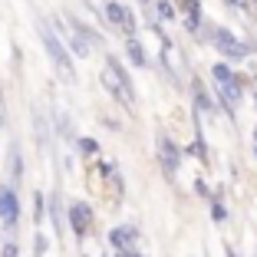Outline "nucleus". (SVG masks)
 <instances>
[{
  "instance_id": "obj_1",
  "label": "nucleus",
  "mask_w": 257,
  "mask_h": 257,
  "mask_svg": "<svg viewBox=\"0 0 257 257\" xmlns=\"http://www.w3.org/2000/svg\"><path fill=\"white\" fill-rule=\"evenodd\" d=\"M40 40H43V46H46V53H50V60H53V66L60 69V76L66 79V83H73V79H76V69H73L69 50L63 46L60 33H53V30H50V27H46L43 20H40Z\"/></svg>"
},
{
  "instance_id": "obj_2",
  "label": "nucleus",
  "mask_w": 257,
  "mask_h": 257,
  "mask_svg": "<svg viewBox=\"0 0 257 257\" xmlns=\"http://www.w3.org/2000/svg\"><path fill=\"white\" fill-rule=\"evenodd\" d=\"M211 43L218 46V53L224 56V60H231V63L247 60V56L257 50L254 43H241V40H237L234 33L227 30V27H211Z\"/></svg>"
},
{
  "instance_id": "obj_3",
  "label": "nucleus",
  "mask_w": 257,
  "mask_h": 257,
  "mask_svg": "<svg viewBox=\"0 0 257 257\" xmlns=\"http://www.w3.org/2000/svg\"><path fill=\"white\" fill-rule=\"evenodd\" d=\"M106 17H109V23L119 27L122 33H128V37L136 33V17H132V10H128V7H122V4L109 0V4H106Z\"/></svg>"
},
{
  "instance_id": "obj_4",
  "label": "nucleus",
  "mask_w": 257,
  "mask_h": 257,
  "mask_svg": "<svg viewBox=\"0 0 257 257\" xmlns=\"http://www.w3.org/2000/svg\"><path fill=\"white\" fill-rule=\"evenodd\" d=\"M159 162H162V168H165L168 175H175V172H178V165H182V149H178L168 136L159 139Z\"/></svg>"
},
{
  "instance_id": "obj_5",
  "label": "nucleus",
  "mask_w": 257,
  "mask_h": 257,
  "mask_svg": "<svg viewBox=\"0 0 257 257\" xmlns=\"http://www.w3.org/2000/svg\"><path fill=\"white\" fill-rule=\"evenodd\" d=\"M89 221H92V211H89V204H86V201H73V204H69V227H73L76 237H86Z\"/></svg>"
},
{
  "instance_id": "obj_6",
  "label": "nucleus",
  "mask_w": 257,
  "mask_h": 257,
  "mask_svg": "<svg viewBox=\"0 0 257 257\" xmlns=\"http://www.w3.org/2000/svg\"><path fill=\"white\" fill-rule=\"evenodd\" d=\"M20 218V201H17V191L14 188H0V221L7 227L17 224Z\"/></svg>"
},
{
  "instance_id": "obj_7",
  "label": "nucleus",
  "mask_w": 257,
  "mask_h": 257,
  "mask_svg": "<svg viewBox=\"0 0 257 257\" xmlns=\"http://www.w3.org/2000/svg\"><path fill=\"white\" fill-rule=\"evenodd\" d=\"M102 86H106L109 92H112L119 102H125V106H132V99H128V92H125V86H122V79L112 73V66H106L102 69Z\"/></svg>"
},
{
  "instance_id": "obj_8",
  "label": "nucleus",
  "mask_w": 257,
  "mask_h": 257,
  "mask_svg": "<svg viewBox=\"0 0 257 257\" xmlns=\"http://www.w3.org/2000/svg\"><path fill=\"white\" fill-rule=\"evenodd\" d=\"M136 237H139V227H112V231H109V244H112L115 250L132 247Z\"/></svg>"
},
{
  "instance_id": "obj_9",
  "label": "nucleus",
  "mask_w": 257,
  "mask_h": 257,
  "mask_svg": "<svg viewBox=\"0 0 257 257\" xmlns=\"http://www.w3.org/2000/svg\"><path fill=\"white\" fill-rule=\"evenodd\" d=\"M191 96H195V109L198 112H214V99H211V92L204 89V83L201 79H191Z\"/></svg>"
},
{
  "instance_id": "obj_10",
  "label": "nucleus",
  "mask_w": 257,
  "mask_h": 257,
  "mask_svg": "<svg viewBox=\"0 0 257 257\" xmlns=\"http://www.w3.org/2000/svg\"><path fill=\"white\" fill-rule=\"evenodd\" d=\"M125 50H128V60L136 63L139 69L145 66V63H149V56H145V50H142V43H139L136 37H128V43H125Z\"/></svg>"
},
{
  "instance_id": "obj_11",
  "label": "nucleus",
  "mask_w": 257,
  "mask_h": 257,
  "mask_svg": "<svg viewBox=\"0 0 257 257\" xmlns=\"http://www.w3.org/2000/svg\"><path fill=\"white\" fill-rule=\"evenodd\" d=\"M211 76H214V83H231V79H237L241 73H234L227 63H214V66H211Z\"/></svg>"
},
{
  "instance_id": "obj_12",
  "label": "nucleus",
  "mask_w": 257,
  "mask_h": 257,
  "mask_svg": "<svg viewBox=\"0 0 257 257\" xmlns=\"http://www.w3.org/2000/svg\"><path fill=\"white\" fill-rule=\"evenodd\" d=\"M20 178H23V159H20V149L14 145V149H10V182L17 185Z\"/></svg>"
},
{
  "instance_id": "obj_13",
  "label": "nucleus",
  "mask_w": 257,
  "mask_h": 257,
  "mask_svg": "<svg viewBox=\"0 0 257 257\" xmlns=\"http://www.w3.org/2000/svg\"><path fill=\"white\" fill-rule=\"evenodd\" d=\"M152 7H155V17H159V20H175V17H178L172 0H155Z\"/></svg>"
},
{
  "instance_id": "obj_14",
  "label": "nucleus",
  "mask_w": 257,
  "mask_h": 257,
  "mask_svg": "<svg viewBox=\"0 0 257 257\" xmlns=\"http://www.w3.org/2000/svg\"><path fill=\"white\" fill-rule=\"evenodd\" d=\"M211 218L218 221V224H221V221H227V208H224V201H221V195L211 198Z\"/></svg>"
},
{
  "instance_id": "obj_15",
  "label": "nucleus",
  "mask_w": 257,
  "mask_h": 257,
  "mask_svg": "<svg viewBox=\"0 0 257 257\" xmlns=\"http://www.w3.org/2000/svg\"><path fill=\"white\" fill-rule=\"evenodd\" d=\"M69 50H73L76 56H89V43H86V37H79V33L69 40Z\"/></svg>"
},
{
  "instance_id": "obj_16",
  "label": "nucleus",
  "mask_w": 257,
  "mask_h": 257,
  "mask_svg": "<svg viewBox=\"0 0 257 257\" xmlns=\"http://www.w3.org/2000/svg\"><path fill=\"white\" fill-rule=\"evenodd\" d=\"M76 33H79V37H86L89 43H102V37H99V33L92 30V27H86V23H79V20H76Z\"/></svg>"
},
{
  "instance_id": "obj_17",
  "label": "nucleus",
  "mask_w": 257,
  "mask_h": 257,
  "mask_svg": "<svg viewBox=\"0 0 257 257\" xmlns=\"http://www.w3.org/2000/svg\"><path fill=\"white\" fill-rule=\"evenodd\" d=\"M50 218H53L56 231H60V221H63V214H60V191H56V195L50 198Z\"/></svg>"
},
{
  "instance_id": "obj_18",
  "label": "nucleus",
  "mask_w": 257,
  "mask_h": 257,
  "mask_svg": "<svg viewBox=\"0 0 257 257\" xmlns=\"http://www.w3.org/2000/svg\"><path fill=\"white\" fill-rule=\"evenodd\" d=\"M191 152H195V159H201V162H208V145H204V139H201V132L195 136V145H191Z\"/></svg>"
},
{
  "instance_id": "obj_19",
  "label": "nucleus",
  "mask_w": 257,
  "mask_h": 257,
  "mask_svg": "<svg viewBox=\"0 0 257 257\" xmlns=\"http://www.w3.org/2000/svg\"><path fill=\"white\" fill-rule=\"evenodd\" d=\"M79 152H83V155H96V152H99V142H96V139H89V136L79 139Z\"/></svg>"
},
{
  "instance_id": "obj_20",
  "label": "nucleus",
  "mask_w": 257,
  "mask_h": 257,
  "mask_svg": "<svg viewBox=\"0 0 257 257\" xmlns=\"http://www.w3.org/2000/svg\"><path fill=\"white\" fill-rule=\"evenodd\" d=\"M43 208H46V201H43V195L37 191V195H33V221L43 218Z\"/></svg>"
},
{
  "instance_id": "obj_21",
  "label": "nucleus",
  "mask_w": 257,
  "mask_h": 257,
  "mask_svg": "<svg viewBox=\"0 0 257 257\" xmlns=\"http://www.w3.org/2000/svg\"><path fill=\"white\" fill-rule=\"evenodd\" d=\"M33 247H37V257H43V254H46V247H50L46 234H37V237H33Z\"/></svg>"
},
{
  "instance_id": "obj_22",
  "label": "nucleus",
  "mask_w": 257,
  "mask_h": 257,
  "mask_svg": "<svg viewBox=\"0 0 257 257\" xmlns=\"http://www.w3.org/2000/svg\"><path fill=\"white\" fill-rule=\"evenodd\" d=\"M195 191H198V195H201V198H208V201H211V198H214V195H211V188H208V185H204L201 178H198V182H195Z\"/></svg>"
},
{
  "instance_id": "obj_23",
  "label": "nucleus",
  "mask_w": 257,
  "mask_h": 257,
  "mask_svg": "<svg viewBox=\"0 0 257 257\" xmlns=\"http://www.w3.org/2000/svg\"><path fill=\"white\" fill-rule=\"evenodd\" d=\"M227 7H234V10H250V0H224Z\"/></svg>"
},
{
  "instance_id": "obj_24",
  "label": "nucleus",
  "mask_w": 257,
  "mask_h": 257,
  "mask_svg": "<svg viewBox=\"0 0 257 257\" xmlns=\"http://www.w3.org/2000/svg\"><path fill=\"white\" fill-rule=\"evenodd\" d=\"M4 257H17V244H14V241L4 244Z\"/></svg>"
},
{
  "instance_id": "obj_25",
  "label": "nucleus",
  "mask_w": 257,
  "mask_h": 257,
  "mask_svg": "<svg viewBox=\"0 0 257 257\" xmlns=\"http://www.w3.org/2000/svg\"><path fill=\"white\" fill-rule=\"evenodd\" d=\"M115 257H142V254H139L136 247H125V250H119V254H115Z\"/></svg>"
},
{
  "instance_id": "obj_26",
  "label": "nucleus",
  "mask_w": 257,
  "mask_h": 257,
  "mask_svg": "<svg viewBox=\"0 0 257 257\" xmlns=\"http://www.w3.org/2000/svg\"><path fill=\"white\" fill-rule=\"evenodd\" d=\"M224 257H237V250L231 247V244H227V247H224Z\"/></svg>"
},
{
  "instance_id": "obj_27",
  "label": "nucleus",
  "mask_w": 257,
  "mask_h": 257,
  "mask_svg": "<svg viewBox=\"0 0 257 257\" xmlns=\"http://www.w3.org/2000/svg\"><path fill=\"white\" fill-rule=\"evenodd\" d=\"M250 10H257V0H250Z\"/></svg>"
},
{
  "instance_id": "obj_28",
  "label": "nucleus",
  "mask_w": 257,
  "mask_h": 257,
  "mask_svg": "<svg viewBox=\"0 0 257 257\" xmlns=\"http://www.w3.org/2000/svg\"><path fill=\"white\" fill-rule=\"evenodd\" d=\"M254 159H257V142H254Z\"/></svg>"
},
{
  "instance_id": "obj_29",
  "label": "nucleus",
  "mask_w": 257,
  "mask_h": 257,
  "mask_svg": "<svg viewBox=\"0 0 257 257\" xmlns=\"http://www.w3.org/2000/svg\"><path fill=\"white\" fill-rule=\"evenodd\" d=\"M254 142H257V128H254Z\"/></svg>"
},
{
  "instance_id": "obj_30",
  "label": "nucleus",
  "mask_w": 257,
  "mask_h": 257,
  "mask_svg": "<svg viewBox=\"0 0 257 257\" xmlns=\"http://www.w3.org/2000/svg\"><path fill=\"white\" fill-rule=\"evenodd\" d=\"M254 102H257V96H254Z\"/></svg>"
}]
</instances>
